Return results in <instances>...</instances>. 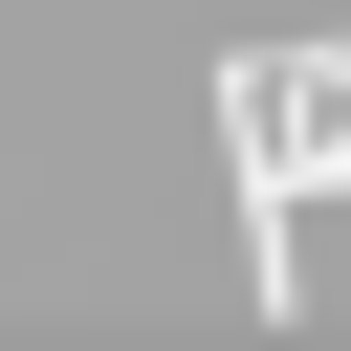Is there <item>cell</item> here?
Returning <instances> with one entry per match:
<instances>
[{"mask_svg": "<svg viewBox=\"0 0 351 351\" xmlns=\"http://www.w3.org/2000/svg\"><path fill=\"white\" fill-rule=\"evenodd\" d=\"M219 154H241V263L285 307V263H307V66H219Z\"/></svg>", "mask_w": 351, "mask_h": 351, "instance_id": "6da1fadb", "label": "cell"}]
</instances>
